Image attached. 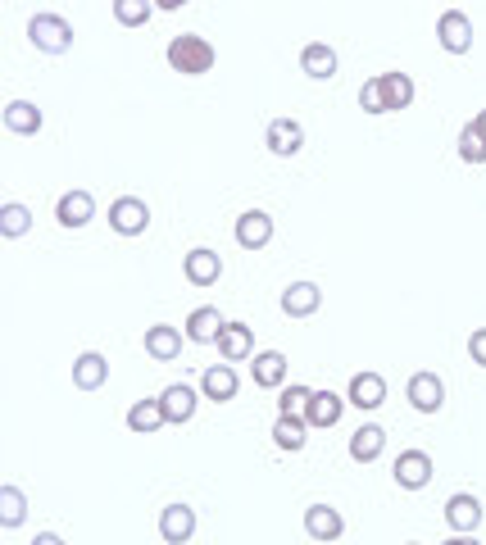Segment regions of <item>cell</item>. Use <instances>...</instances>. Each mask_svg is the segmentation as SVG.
<instances>
[{"mask_svg": "<svg viewBox=\"0 0 486 545\" xmlns=\"http://www.w3.org/2000/svg\"><path fill=\"white\" fill-rule=\"evenodd\" d=\"M264 146L278 159H291V155L305 150V128H300L296 119H273L268 123V132H264Z\"/></svg>", "mask_w": 486, "mask_h": 545, "instance_id": "13", "label": "cell"}, {"mask_svg": "<svg viewBox=\"0 0 486 545\" xmlns=\"http://www.w3.org/2000/svg\"><path fill=\"white\" fill-rule=\"evenodd\" d=\"M300 73L314 82H332L337 78V50H332L328 41H309V46L300 50Z\"/></svg>", "mask_w": 486, "mask_h": 545, "instance_id": "14", "label": "cell"}, {"mask_svg": "<svg viewBox=\"0 0 486 545\" xmlns=\"http://www.w3.org/2000/svg\"><path fill=\"white\" fill-rule=\"evenodd\" d=\"M28 518V500L19 486H0V527H19Z\"/></svg>", "mask_w": 486, "mask_h": 545, "instance_id": "31", "label": "cell"}, {"mask_svg": "<svg viewBox=\"0 0 486 545\" xmlns=\"http://www.w3.org/2000/svg\"><path fill=\"white\" fill-rule=\"evenodd\" d=\"M32 545H64V536L60 532H37V541Z\"/></svg>", "mask_w": 486, "mask_h": 545, "instance_id": "37", "label": "cell"}, {"mask_svg": "<svg viewBox=\"0 0 486 545\" xmlns=\"http://www.w3.org/2000/svg\"><path fill=\"white\" fill-rule=\"evenodd\" d=\"M405 400L418 409V414H441V405H446V382L423 368V373H414L405 382Z\"/></svg>", "mask_w": 486, "mask_h": 545, "instance_id": "3", "label": "cell"}, {"mask_svg": "<svg viewBox=\"0 0 486 545\" xmlns=\"http://www.w3.org/2000/svg\"><path fill=\"white\" fill-rule=\"evenodd\" d=\"M359 109L364 114H387V96H382V78H368L359 87Z\"/></svg>", "mask_w": 486, "mask_h": 545, "instance_id": "35", "label": "cell"}, {"mask_svg": "<svg viewBox=\"0 0 486 545\" xmlns=\"http://www.w3.org/2000/svg\"><path fill=\"white\" fill-rule=\"evenodd\" d=\"M341 414H346V396H337V391H314L305 405V423L309 427H337Z\"/></svg>", "mask_w": 486, "mask_h": 545, "instance_id": "19", "label": "cell"}, {"mask_svg": "<svg viewBox=\"0 0 486 545\" xmlns=\"http://www.w3.org/2000/svg\"><path fill=\"white\" fill-rule=\"evenodd\" d=\"M105 382H110V359L100 350H87V355L73 359V387L78 391H100Z\"/></svg>", "mask_w": 486, "mask_h": 545, "instance_id": "17", "label": "cell"}, {"mask_svg": "<svg viewBox=\"0 0 486 545\" xmlns=\"http://www.w3.org/2000/svg\"><path fill=\"white\" fill-rule=\"evenodd\" d=\"M250 377H255V387H264V391H282L287 387V355H282V350H259L255 364H250Z\"/></svg>", "mask_w": 486, "mask_h": 545, "instance_id": "15", "label": "cell"}, {"mask_svg": "<svg viewBox=\"0 0 486 545\" xmlns=\"http://www.w3.org/2000/svg\"><path fill=\"white\" fill-rule=\"evenodd\" d=\"M164 55H169V69L182 73V78H200V73H209L214 69V60H219L214 46H209L205 37H196V32H178Z\"/></svg>", "mask_w": 486, "mask_h": 545, "instance_id": "1", "label": "cell"}, {"mask_svg": "<svg viewBox=\"0 0 486 545\" xmlns=\"http://www.w3.org/2000/svg\"><path fill=\"white\" fill-rule=\"evenodd\" d=\"M268 241H273V218H268L264 209H246V214L237 218V246L241 250H264Z\"/></svg>", "mask_w": 486, "mask_h": 545, "instance_id": "16", "label": "cell"}, {"mask_svg": "<svg viewBox=\"0 0 486 545\" xmlns=\"http://www.w3.org/2000/svg\"><path fill=\"white\" fill-rule=\"evenodd\" d=\"M468 355H473L477 368H486V327H477L473 337H468Z\"/></svg>", "mask_w": 486, "mask_h": 545, "instance_id": "36", "label": "cell"}, {"mask_svg": "<svg viewBox=\"0 0 486 545\" xmlns=\"http://www.w3.org/2000/svg\"><path fill=\"white\" fill-rule=\"evenodd\" d=\"M473 128L482 132V141H486V109H482V114H477V119H473Z\"/></svg>", "mask_w": 486, "mask_h": 545, "instance_id": "39", "label": "cell"}, {"mask_svg": "<svg viewBox=\"0 0 486 545\" xmlns=\"http://www.w3.org/2000/svg\"><path fill=\"white\" fill-rule=\"evenodd\" d=\"M459 159H464V164H486V141H482V132H477L473 123L459 128Z\"/></svg>", "mask_w": 486, "mask_h": 545, "instance_id": "32", "label": "cell"}, {"mask_svg": "<svg viewBox=\"0 0 486 545\" xmlns=\"http://www.w3.org/2000/svg\"><path fill=\"white\" fill-rule=\"evenodd\" d=\"M28 228H32V209H28V205H19V200H10V205H0V237L19 241Z\"/></svg>", "mask_w": 486, "mask_h": 545, "instance_id": "30", "label": "cell"}, {"mask_svg": "<svg viewBox=\"0 0 486 545\" xmlns=\"http://www.w3.org/2000/svg\"><path fill=\"white\" fill-rule=\"evenodd\" d=\"M237 368L232 364H209L205 373H200V396L214 400V405H228V400H237Z\"/></svg>", "mask_w": 486, "mask_h": 545, "instance_id": "12", "label": "cell"}, {"mask_svg": "<svg viewBox=\"0 0 486 545\" xmlns=\"http://www.w3.org/2000/svg\"><path fill=\"white\" fill-rule=\"evenodd\" d=\"M110 228L119 232V237H141V232L150 228V205L141 196H119L110 205Z\"/></svg>", "mask_w": 486, "mask_h": 545, "instance_id": "5", "label": "cell"}, {"mask_svg": "<svg viewBox=\"0 0 486 545\" xmlns=\"http://www.w3.org/2000/svg\"><path fill=\"white\" fill-rule=\"evenodd\" d=\"M159 536L169 545H187L191 536H196V509L182 505V500H173V505L159 509Z\"/></svg>", "mask_w": 486, "mask_h": 545, "instance_id": "7", "label": "cell"}, {"mask_svg": "<svg viewBox=\"0 0 486 545\" xmlns=\"http://www.w3.org/2000/svg\"><path fill=\"white\" fill-rule=\"evenodd\" d=\"M318 305H323V291L314 282H291L282 291V314L287 318H309V314H318Z\"/></svg>", "mask_w": 486, "mask_h": 545, "instance_id": "23", "label": "cell"}, {"mask_svg": "<svg viewBox=\"0 0 486 545\" xmlns=\"http://www.w3.org/2000/svg\"><path fill=\"white\" fill-rule=\"evenodd\" d=\"M391 477H396L400 491H423L432 482V455L427 450H400L396 464H391Z\"/></svg>", "mask_w": 486, "mask_h": 545, "instance_id": "4", "label": "cell"}, {"mask_svg": "<svg viewBox=\"0 0 486 545\" xmlns=\"http://www.w3.org/2000/svg\"><path fill=\"white\" fill-rule=\"evenodd\" d=\"M41 109L32 105V100H10V105H5V128L14 132V137H37L41 132Z\"/></svg>", "mask_w": 486, "mask_h": 545, "instance_id": "26", "label": "cell"}, {"mask_svg": "<svg viewBox=\"0 0 486 545\" xmlns=\"http://www.w3.org/2000/svg\"><path fill=\"white\" fill-rule=\"evenodd\" d=\"M305 532H309V541H323V545H332V541H341L346 536V518H341V509H332V505H309L305 509Z\"/></svg>", "mask_w": 486, "mask_h": 545, "instance_id": "8", "label": "cell"}, {"mask_svg": "<svg viewBox=\"0 0 486 545\" xmlns=\"http://www.w3.org/2000/svg\"><path fill=\"white\" fill-rule=\"evenodd\" d=\"M164 423H169V418H164V405H159V396H155V400H137V405L128 409V427H132L137 436H155Z\"/></svg>", "mask_w": 486, "mask_h": 545, "instance_id": "28", "label": "cell"}, {"mask_svg": "<svg viewBox=\"0 0 486 545\" xmlns=\"http://www.w3.org/2000/svg\"><path fill=\"white\" fill-rule=\"evenodd\" d=\"M159 405H164V418H169V423H191V414H196L200 396L187 387V382H173V387L159 391Z\"/></svg>", "mask_w": 486, "mask_h": 545, "instance_id": "22", "label": "cell"}, {"mask_svg": "<svg viewBox=\"0 0 486 545\" xmlns=\"http://www.w3.org/2000/svg\"><path fill=\"white\" fill-rule=\"evenodd\" d=\"M150 0H114V19L123 23V28H141V23H150Z\"/></svg>", "mask_w": 486, "mask_h": 545, "instance_id": "33", "label": "cell"}, {"mask_svg": "<svg viewBox=\"0 0 486 545\" xmlns=\"http://www.w3.org/2000/svg\"><path fill=\"white\" fill-rule=\"evenodd\" d=\"M377 78H382V96H387V114H391V109H409V105H414L418 87H414V78H409V73H377Z\"/></svg>", "mask_w": 486, "mask_h": 545, "instance_id": "29", "label": "cell"}, {"mask_svg": "<svg viewBox=\"0 0 486 545\" xmlns=\"http://www.w3.org/2000/svg\"><path fill=\"white\" fill-rule=\"evenodd\" d=\"M409 545H418V541H409Z\"/></svg>", "mask_w": 486, "mask_h": 545, "instance_id": "40", "label": "cell"}, {"mask_svg": "<svg viewBox=\"0 0 486 545\" xmlns=\"http://www.w3.org/2000/svg\"><path fill=\"white\" fill-rule=\"evenodd\" d=\"M182 273H187L191 287H214V282L223 278V259L219 250H209V246H196L182 255Z\"/></svg>", "mask_w": 486, "mask_h": 545, "instance_id": "9", "label": "cell"}, {"mask_svg": "<svg viewBox=\"0 0 486 545\" xmlns=\"http://www.w3.org/2000/svg\"><path fill=\"white\" fill-rule=\"evenodd\" d=\"M91 218H96V200H91V191H64L60 200H55V223L60 228H87Z\"/></svg>", "mask_w": 486, "mask_h": 545, "instance_id": "11", "label": "cell"}, {"mask_svg": "<svg viewBox=\"0 0 486 545\" xmlns=\"http://www.w3.org/2000/svg\"><path fill=\"white\" fill-rule=\"evenodd\" d=\"M446 523L455 527L459 536H473L477 523H482V500L468 496V491H459V496L446 500Z\"/></svg>", "mask_w": 486, "mask_h": 545, "instance_id": "18", "label": "cell"}, {"mask_svg": "<svg viewBox=\"0 0 486 545\" xmlns=\"http://www.w3.org/2000/svg\"><path fill=\"white\" fill-rule=\"evenodd\" d=\"M441 545H477V536H459V532H455L450 541H441Z\"/></svg>", "mask_w": 486, "mask_h": 545, "instance_id": "38", "label": "cell"}, {"mask_svg": "<svg viewBox=\"0 0 486 545\" xmlns=\"http://www.w3.org/2000/svg\"><path fill=\"white\" fill-rule=\"evenodd\" d=\"M146 355L159 359V364H173L182 355V327H169V323L146 327Z\"/></svg>", "mask_w": 486, "mask_h": 545, "instance_id": "21", "label": "cell"}, {"mask_svg": "<svg viewBox=\"0 0 486 545\" xmlns=\"http://www.w3.org/2000/svg\"><path fill=\"white\" fill-rule=\"evenodd\" d=\"M223 314L214 305H200V309H191V318H187V341H196V346H219V332H223Z\"/></svg>", "mask_w": 486, "mask_h": 545, "instance_id": "20", "label": "cell"}, {"mask_svg": "<svg viewBox=\"0 0 486 545\" xmlns=\"http://www.w3.org/2000/svg\"><path fill=\"white\" fill-rule=\"evenodd\" d=\"M382 450H387V432H382L377 423H364L355 436H350V459H355V464H373Z\"/></svg>", "mask_w": 486, "mask_h": 545, "instance_id": "27", "label": "cell"}, {"mask_svg": "<svg viewBox=\"0 0 486 545\" xmlns=\"http://www.w3.org/2000/svg\"><path fill=\"white\" fill-rule=\"evenodd\" d=\"M28 41L41 55H64V50H73V23L60 14H37L28 23Z\"/></svg>", "mask_w": 486, "mask_h": 545, "instance_id": "2", "label": "cell"}, {"mask_svg": "<svg viewBox=\"0 0 486 545\" xmlns=\"http://www.w3.org/2000/svg\"><path fill=\"white\" fill-rule=\"evenodd\" d=\"M437 41L450 55H468V50H473V19H468L464 10H446L437 19Z\"/></svg>", "mask_w": 486, "mask_h": 545, "instance_id": "6", "label": "cell"}, {"mask_svg": "<svg viewBox=\"0 0 486 545\" xmlns=\"http://www.w3.org/2000/svg\"><path fill=\"white\" fill-rule=\"evenodd\" d=\"M219 355L228 359V364H241V359L255 355V337H250L246 323H228L219 332Z\"/></svg>", "mask_w": 486, "mask_h": 545, "instance_id": "25", "label": "cell"}, {"mask_svg": "<svg viewBox=\"0 0 486 545\" xmlns=\"http://www.w3.org/2000/svg\"><path fill=\"white\" fill-rule=\"evenodd\" d=\"M382 400H387V377H382V373H355V377H350L346 405L373 414V409H382Z\"/></svg>", "mask_w": 486, "mask_h": 545, "instance_id": "10", "label": "cell"}, {"mask_svg": "<svg viewBox=\"0 0 486 545\" xmlns=\"http://www.w3.org/2000/svg\"><path fill=\"white\" fill-rule=\"evenodd\" d=\"M309 396H314V387H300V382L282 387V396H278V414H305Z\"/></svg>", "mask_w": 486, "mask_h": 545, "instance_id": "34", "label": "cell"}, {"mask_svg": "<svg viewBox=\"0 0 486 545\" xmlns=\"http://www.w3.org/2000/svg\"><path fill=\"white\" fill-rule=\"evenodd\" d=\"M305 441H309L305 414H278V423H273V446L296 455V450H305Z\"/></svg>", "mask_w": 486, "mask_h": 545, "instance_id": "24", "label": "cell"}]
</instances>
